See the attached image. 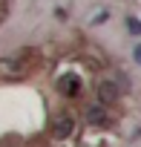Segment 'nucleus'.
I'll list each match as a JSON object with an SVG mask.
<instances>
[{
	"label": "nucleus",
	"mask_w": 141,
	"mask_h": 147,
	"mask_svg": "<svg viewBox=\"0 0 141 147\" xmlns=\"http://www.w3.org/2000/svg\"><path fill=\"white\" fill-rule=\"evenodd\" d=\"M87 121H89L92 127H109V124H112V110L95 101V104L87 107Z\"/></svg>",
	"instance_id": "4"
},
{
	"label": "nucleus",
	"mask_w": 141,
	"mask_h": 147,
	"mask_svg": "<svg viewBox=\"0 0 141 147\" xmlns=\"http://www.w3.org/2000/svg\"><path fill=\"white\" fill-rule=\"evenodd\" d=\"M132 58H135V63L141 66V43H135V46H132Z\"/></svg>",
	"instance_id": "6"
},
{
	"label": "nucleus",
	"mask_w": 141,
	"mask_h": 147,
	"mask_svg": "<svg viewBox=\"0 0 141 147\" xmlns=\"http://www.w3.org/2000/svg\"><path fill=\"white\" fill-rule=\"evenodd\" d=\"M55 87H58V92L66 95V98H78L81 90H84V81H81V75H75V72H63V75L55 81Z\"/></svg>",
	"instance_id": "3"
},
{
	"label": "nucleus",
	"mask_w": 141,
	"mask_h": 147,
	"mask_svg": "<svg viewBox=\"0 0 141 147\" xmlns=\"http://www.w3.org/2000/svg\"><path fill=\"white\" fill-rule=\"evenodd\" d=\"M95 98H98V104H104V107H115V104L121 101V87H118L115 81L104 78V81L95 84Z\"/></svg>",
	"instance_id": "2"
},
{
	"label": "nucleus",
	"mask_w": 141,
	"mask_h": 147,
	"mask_svg": "<svg viewBox=\"0 0 141 147\" xmlns=\"http://www.w3.org/2000/svg\"><path fill=\"white\" fill-rule=\"evenodd\" d=\"M49 133H52V138H58V141L72 138V136H75V115L69 113V110H60V113L52 118V124H49Z\"/></svg>",
	"instance_id": "1"
},
{
	"label": "nucleus",
	"mask_w": 141,
	"mask_h": 147,
	"mask_svg": "<svg viewBox=\"0 0 141 147\" xmlns=\"http://www.w3.org/2000/svg\"><path fill=\"white\" fill-rule=\"evenodd\" d=\"M127 29H130L132 35H141V23H138L135 18H127Z\"/></svg>",
	"instance_id": "5"
}]
</instances>
